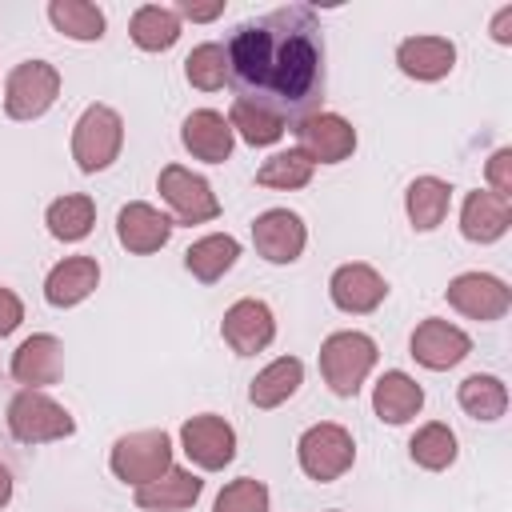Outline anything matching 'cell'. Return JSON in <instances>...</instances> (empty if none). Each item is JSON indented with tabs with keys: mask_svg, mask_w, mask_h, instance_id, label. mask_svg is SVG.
<instances>
[{
	"mask_svg": "<svg viewBox=\"0 0 512 512\" xmlns=\"http://www.w3.org/2000/svg\"><path fill=\"white\" fill-rule=\"evenodd\" d=\"M304 20L308 16L292 8V12H272L260 24H240L224 44L228 76H236L244 88L272 92L280 104L312 100L316 88L324 84V64H320L324 56Z\"/></svg>",
	"mask_w": 512,
	"mask_h": 512,
	"instance_id": "1",
	"label": "cell"
},
{
	"mask_svg": "<svg viewBox=\"0 0 512 512\" xmlns=\"http://www.w3.org/2000/svg\"><path fill=\"white\" fill-rule=\"evenodd\" d=\"M376 356H380V348L368 332H356V328L332 332L320 344V376L336 396H356L364 388L368 372L376 368Z\"/></svg>",
	"mask_w": 512,
	"mask_h": 512,
	"instance_id": "2",
	"label": "cell"
},
{
	"mask_svg": "<svg viewBox=\"0 0 512 512\" xmlns=\"http://www.w3.org/2000/svg\"><path fill=\"white\" fill-rule=\"evenodd\" d=\"M108 468L128 488L152 484L172 468V436L164 428H140V432L116 436L108 452Z\"/></svg>",
	"mask_w": 512,
	"mask_h": 512,
	"instance_id": "3",
	"label": "cell"
},
{
	"mask_svg": "<svg viewBox=\"0 0 512 512\" xmlns=\"http://www.w3.org/2000/svg\"><path fill=\"white\" fill-rule=\"evenodd\" d=\"M4 420H8L12 440H20V444H56V440H68L76 432L72 412L40 388H20L8 400Z\"/></svg>",
	"mask_w": 512,
	"mask_h": 512,
	"instance_id": "4",
	"label": "cell"
},
{
	"mask_svg": "<svg viewBox=\"0 0 512 512\" xmlns=\"http://www.w3.org/2000/svg\"><path fill=\"white\" fill-rule=\"evenodd\" d=\"M296 464H300V472L308 480L332 484V480H340L356 464V440H352V432L344 424L320 420V424H312V428L300 432V440H296Z\"/></svg>",
	"mask_w": 512,
	"mask_h": 512,
	"instance_id": "5",
	"label": "cell"
},
{
	"mask_svg": "<svg viewBox=\"0 0 512 512\" xmlns=\"http://www.w3.org/2000/svg\"><path fill=\"white\" fill-rule=\"evenodd\" d=\"M124 148V120L112 104H88L72 124V160L80 172H104Z\"/></svg>",
	"mask_w": 512,
	"mask_h": 512,
	"instance_id": "6",
	"label": "cell"
},
{
	"mask_svg": "<svg viewBox=\"0 0 512 512\" xmlns=\"http://www.w3.org/2000/svg\"><path fill=\"white\" fill-rule=\"evenodd\" d=\"M60 96V68L48 60H20L4 80L8 120H40Z\"/></svg>",
	"mask_w": 512,
	"mask_h": 512,
	"instance_id": "7",
	"label": "cell"
},
{
	"mask_svg": "<svg viewBox=\"0 0 512 512\" xmlns=\"http://www.w3.org/2000/svg\"><path fill=\"white\" fill-rule=\"evenodd\" d=\"M156 192L172 208V224H208L220 216V200L212 184L184 164H164L156 176Z\"/></svg>",
	"mask_w": 512,
	"mask_h": 512,
	"instance_id": "8",
	"label": "cell"
},
{
	"mask_svg": "<svg viewBox=\"0 0 512 512\" xmlns=\"http://www.w3.org/2000/svg\"><path fill=\"white\" fill-rule=\"evenodd\" d=\"M180 448L200 472H220L236 460V428L216 412L188 416L180 424Z\"/></svg>",
	"mask_w": 512,
	"mask_h": 512,
	"instance_id": "9",
	"label": "cell"
},
{
	"mask_svg": "<svg viewBox=\"0 0 512 512\" xmlns=\"http://www.w3.org/2000/svg\"><path fill=\"white\" fill-rule=\"evenodd\" d=\"M444 296L460 316L480 320V324H492L512 308V288L492 272H460L448 280Z\"/></svg>",
	"mask_w": 512,
	"mask_h": 512,
	"instance_id": "10",
	"label": "cell"
},
{
	"mask_svg": "<svg viewBox=\"0 0 512 512\" xmlns=\"http://www.w3.org/2000/svg\"><path fill=\"white\" fill-rule=\"evenodd\" d=\"M292 132H296V148L312 164H340L356 152V128L340 112H308Z\"/></svg>",
	"mask_w": 512,
	"mask_h": 512,
	"instance_id": "11",
	"label": "cell"
},
{
	"mask_svg": "<svg viewBox=\"0 0 512 512\" xmlns=\"http://www.w3.org/2000/svg\"><path fill=\"white\" fill-rule=\"evenodd\" d=\"M408 352H412V360L424 364L428 372H448V368H456V364L472 352V336H468L464 328L440 320V316H428V320H420V324L412 328Z\"/></svg>",
	"mask_w": 512,
	"mask_h": 512,
	"instance_id": "12",
	"label": "cell"
},
{
	"mask_svg": "<svg viewBox=\"0 0 512 512\" xmlns=\"http://www.w3.org/2000/svg\"><path fill=\"white\" fill-rule=\"evenodd\" d=\"M220 336L236 356H256L276 340V316L264 300L244 296V300L228 304V312L220 320Z\"/></svg>",
	"mask_w": 512,
	"mask_h": 512,
	"instance_id": "13",
	"label": "cell"
},
{
	"mask_svg": "<svg viewBox=\"0 0 512 512\" xmlns=\"http://www.w3.org/2000/svg\"><path fill=\"white\" fill-rule=\"evenodd\" d=\"M252 244L268 264H296L308 244V228L292 208H268L252 220Z\"/></svg>",
	"mask_w": 512,
	"mask_h": 512,
	"instance_id": "14",
	"label": "cell"
},
{
	"mask_svg": "<svg viewBox=\"0 0 512 512\" xmlns=\"http://www.w3.org/2000/svg\"><path fill=\"white\" fill-rule=\"evenodd\" d=\"M328 296H332V304H336L340 312H348V316H368V312H376V308L384 304L388 280H384L372 264L352 260V264H340V268L328 276Z\"/></svg>",
	"mask_w": 512,
	"mask_h": 512,
	"instance_id": "15",
	"label": "cell"
},
{
	"mask_svg": "<svg viewBox=\"0 0 512 512\" xmlns=\"http://www.w3.org/2000/svg\"><path fill=\"white\" fill-rule=\"evenodd\" d=\"M172 216H164L156 204L148 200H128L116 212V240L120 248H128L132 256H152L172 240Z\"/></svg>",
	"mask_w": 512,
	"mask_h": 512,
	"instance_id": "16",
	"label": "cell"
},
{
	"mask_svg": "<svg viewBox=\"0 0 512 512\" xmlns=\"http://www.w3.org/2000/svg\"><path fill=\"white\" fill-rule=\"evenodd\" d=\"M12 376L24 388H52L64 376V344L52 332H32L12 352Z\"/></svg>",
	"mask_w": 512,
	"mask_h": 512,
	"instance_id": "17",
	"label": "cell"
},
{
	"mask_svg": "<svg viewBox=\"0 0 512 512\" xmlns=\"http://www.w3.org/2000/svg\"><path fill=\"white\" fill-rule=\"evenodd\" d=\"M512 228V200L492 192V188H476L464 196L460 204V236L472 244H496L504 232Z\"/></svg>",
	"mask_w": 512,
	"mask_h": 512,
	"instance_id": "18",
	"label": "cell"
},
{
	"mask_svg": "<svg viewBox=\"0 0 512 512\" xmlns=\"http://www.w3.org/2000/svg\"><path fill=\"white\" fill-rule=\"evenodd\" d=\"M396 68L408 80L436 84L456 68V44L448 36H408L396 48Z\"/></svg>",
	"mask_w": 512,
	"mask_h": 512,
	"instance_id": "19",
	"label": "cell"
},
{
	"mask_svg": "<svg viewBox=\"0 0 512 512\" xmlns=\"http://www.w3.org/2000/svg\"><path fill=\"white\" fill-rule=\"evenodd\" d=\"M180 144H184L196 160H204V164H224V160L232 156V148H236V136H232L224 112H216V108H196V112H188L184 124H180Z\"/></svg>",
	"mask_w": 512,
	"mask_h": 512,
	"instance_id": "20",
	"label": "cell"
},
{
	"mask_svg": "<svg viewBox=\"0 0 512 512\" xmlns=\"http://www.w3.org/2000/svg\"><path fill=\"white\" fill-rule=\"evenodd\" d=\"M96 284H100L96 256H64L44 276V300L52 308H76L96 292Z\"/></svg>",
	"mask_w": 512,
	"mask_h": 512,
	"instance_id": "21",
	"label": "cell"
},
{
	"mask_svg": "<svg viewBox=\"0 0 512 512\" xmlns=\"http://www.w3.org/2000/svg\"><path fill=\"white\" fill-rule=\"evenodd\" d=\"M224 120H228L232 136L244 140V144H252V148H272V144H280L284 132H288L284 116H280L272 104H264L260 96H236Z\"/></svg>",
	"mask_w": 512,
	"mask_h": 512,
	"instance_id": "22",
	"label": "cell"
},
{
	"mask_svg": "<svg viewBox=\"0 0 512 512\" xmlns=\"http://www.w3.org/2000/svg\"><path fill=\"white\" fill-rule=\"evenodd\" d=\"M420 408H424V388L408 372L400 368L380 372V380L372 384V412L384 424H408L420 416Z\"/></svg>",
	"mask_w": 512,
	"mask_h": 512,
	"instance_id": "23",
	"label": "cell"
},
{
	"mask_svg": "<svg viewBox=\"0 0 512 512\" xmlns=\"http://www.w3.org/2000/svg\"><path fill=\"white\" fill-rule=\"evenodd\" d=\"M200 492H204V480L192 468L172 464L160 480L136 488V508H144V512H184L200 500Z\"/></svg>",
	"mask_w": 512,
	"mask_h": 512,
	"instance_id": "24",
	"label": "cell"
},
{
	"mask_svg": "<svg viewBox=\"0 0 512 512\" xmlns=\"http://www.w3.org/2000/svg\"><path fill=\"white\" fill-rule=\"evenodd\" d=\"M236 260H240V240L228 236V232H208V236L192 240L188 252H184V268H188L200 284L224 280V276L236 268Z\"/></svg>",
	"mask_w": 512,
	"mask_h": 512,
	"instance_id": "25",
	"label": "cell"
},
{
	"mask_svg": "<svg viewBox=\"0 0 512 512\" xmlns=\"http://www.w3.org/2000/svg\"><path fill=\"white\" fill-rule=\"evenodd\" d=\"M452 208V184L440 180V176H416L408 188H404V212H408V224L416 232H432L444 224Z\"/></svg>",
	"mask_w": 512,
	"mask_h": 512,
	"instance_id": "26",
	"label": "cell"
},
{
	"mask_svg": "<svg viewBox=\"0 0 512 512\" xmlns=\"http://www.w3.org/2000/svg\"><path fill=\"white\" fill-rule=\"evenodd\" d=\"M304 384V364L296 356H276L272 364H264L252 384H248V400L252 408H280L284 400H292Z\"/></svg>",
	"mask_w": 512,
	"mask_h": 512,
	"instance_id": "27",
	"label": "cell"
},
{
	"mask_svg": "<svg viewBox=\"0 0 512 512\" xmlns=\"http://www.w3.org/2000/svg\"><path fill=\"white\" fill-rule=\"evenodd\" d=\"M128 36L140 52H168L180 40V16L168 4H140L128 20Z\"/></svg>",
	"mask_w": 512,
	"mask_h": 512,
	"instance_id": "28",
	"label": "cell"
},
{
	"mask_svg": "<svg viewBox=\"0 0 512 512\" xmlns=\"http://www.w3.org/2000/svg\"><path fill=\"white\" fill-rule=\"evenodd\" d=\"M44 224L48 232L60 240V244H80L92 224H96V200L88 192H68V196H56L44 212Z\"/></svg>",
	"mask_w": 512,
	"mask_h": 512,
	"instance_id": "29",
	"label": "cell"
},
{
	"mask_svg": "<svg viewBox=\"0 0 512 512\" xmlns=\"http://www.w3.org/2000/svg\"><path fill=\"white\" fill-rule=\"evenodd\" d=\"M48 20L60 36L80 40V44H96L108 28L104 8L92 0H48Z\"/></svg>",
	"mask_w": 512,
	"mask_h": 512,
	"instance_id": "30",
	"label": "cell"
},
{
	"mask_svg": "<svg viewBox=\"0 0 512 512\" xmlns=\"http://www.w3.org/2000/svg\"><path fill=\"white\" fill-rule=\"evenodd\" d=\"M456 400L472 420L492 424V420H500L508 412V384L500 376H492V372H472V376L460 380Z\"/></svg>",
	"mask_w": 512,
	"mask_h": 512,
	"instance_id": "31",
	"label": "cell"
},
{
	"mask_svg": "<svg viewBox=\"0 0 512 512\" xmlns=\"http://www.w3.org/2000/svg\"><path fill=\"white\" fill-rule=\"evenodd\" d=\"M408 456H412V464L424 468V472H444V468H452L456 456H460L456 432H452L448 424H440V420H428V424H420V428L412 432Z\"/></svg>",
	"mask_w": 512,
	"mask_h": 512,
	"instance_id": "32",
	"label": "cell"
},
{
	"mask_svg": "<svg viewBox=\"0 0 512 512\" xmlns=\"http://www.w3.org/2000/svg\"><path fill=\"white\" fill-rule=\"evenodd\" d=\"M316 164L300 152V148H284V152H272L260 168H256V184L260 188H276V192H296L312 180Z\"/></svg>",
	"mask_w": 512,
	"mask_h": 512,
	"instance_id": "33",
	"label": "cell"
},
{
	"mask_svg": "<svg viewBox=\"0 0 512 512\" xmlns=\"http://www.w3.org/2000/svg\"><path fill=\"white\" fill-rule=\"evenodd\" d=\"M184 80H188L192 88H200V92L224 88V80H228V52H224V44H216V40L196 44V48L184 56Z\"/></svg>",
	"mask_w": 512,
	"mask_h": 512,
	"instance_id": "34",
	"label": "cell"
},
{
	"mask_svg": "<svg viewBox=\"0 0 512 512\" xmlns=\"http://www.w3.org/2000/svg\"><path fill=\"white\" fill-rule=\"evenodd\" d=\"M268 484L256 480V476H240V480H228L212 504V512H268Z\"/></svg>",
	"mask_w": 512,
	"mask_h": 512,
	"instance_id": "35",
	"label": "cell"
},
{
	"mask_svg": "<svg viewBox=\"0 0 512 512\" xmlns=\"http://www.w3.org/2000/svg\"><path fill=\"white\" fill-rule=\"evenodd\" d=\"M484 176H488L492 192H500V196H508V200H512V148H496V152L488 156Z\"/></svg>",
	"mask_w": 512,
	"mask_h": 512,
	"instance_id": "36",
	"label": "cell"
},
{
	"mask_svg": "<svg viewBox=\"0 0 512 512\" xmlns=\"http://www.w3.org/2000/svg\"><path fill=\"white\" fill-rule=\"evenodd\" d=\"M24 320V300L12 292V288H0V340L12 336Z\"/></svg>",
	"mask_w": 512,
	"mask_h": 512,
	"instance_id": "37",
	"label": "cell"
},
{
	"mask_svg": "<svg viewBox=\"0 0 512 512\" xmlns=\"http://www.w3.org/2000/svg\"><path fill=\"white\" fill-rule=\"evenodd\" d=\"M176 16H180V24H184V20H192V24H208V20L224 16V0H212V4H192V0H180V4H176Z\"/></svg>",
	"mask_w": 512,
	"mask_h": 512,
	"instance_id": "38",
	"label": "cell"
},
{
	"mask_svg": "<svg viewBox=\"0 0 512 512\" xmlns=\"http://www.w3.org/2000/svg\"><path fill=\"white\" fill-rule=\"evenodd\" d=\"M492 40H496V44H512V4H504V8L492 16Z\"/></svg>",
	"mask_w": 512,
	"mask_h": 512,
	"instance_id": "39",
	"label": "cell"
},
{
	"mask_svg": "<svg viewBox=\"0 0 512 512\" xmlns=\"http://www.w3.org/2000/svg\"><path fill=\"white\" fill-rule=\"evenodd\" d=\"M8 500H12V472L0 464V508H4Z\"/></svg>",
	"mask_w": 512,
	"mask_h": 512,
	"instance_id": "40",
	"label": "cell"
},
{
	"mask_svg": "<svg viewBox=\"0 0 512 512\" xmlns=\"http://www.w3.org/2000/svg\"><path fill=\"white\" fill-rule=\"evenodd\" d=\"M332 512H336V508H332Z\"/></svg>",
	"mask_w": 512,
	"mask_h": 512,
	"instance_id": "41",
	"label": "cell"
}]
</instances>
